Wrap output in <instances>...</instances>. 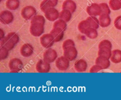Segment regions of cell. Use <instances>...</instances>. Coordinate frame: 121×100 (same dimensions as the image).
I'll list each match as a JSON object with an SVG mask.
<instances>
[{
  "label": "cell",
  "instance_id": "1",
  "mask_svg": "<svg viewBox=\"0 0 121 100\" xmlns=\"http://www.w3.org/2000/svg\"><path fill=\"white\" fill-rule=\"evenodd\" d=\"M112 48V43L107 40L101 41L98 45L99 50L98 55L103 56L108 59L111 58L112 55L111 49Z\"/></svg>",
  "mask_w": 121,
  "mask_h": 100
},
{
  "label": "cell",
  "instance_id": "2",
  "mask_svg": "<svg viewBox=\"0 0 121 100\" xmlns=\"http://www.w3.org/2000/svg\"><path fill=\"white\" fill-rule=\"evenodd\" d=\"M9 67L10 72H18L23 68V63L20 59L14 58L9 61Z\"/></svg>",
  "mask_w": 121,
  "mask_h": 100
},
{
  "label": "cell",
  "instance_id": "3",
  "mask_svg": "<svg viewBox=\"0 0 121 100\" xmlns=\"http://www.w3.org/2000/svg\"><path fill=\"white\" fill-rule=\"evenodd\" d=\"M40 41L41 45L47 49L52 46L55 42L53 36L50 33L42 35L40 38Z\"/></svg>",
  "mask_w": 121,
  "mask_h": 100
},
{
  "label": "cell",
  "instance_id": "4",
  "mask_svg": "<svg viewBox=\"0 0 121 100\" xmlns=\"http://www.w3.org/2000/svg\"><path fill=\"white\" fill-rule=\"evenodd\" d=\"M56 67L60 71H65L69 66V60L64 55L59 57L56 60Z\"/></svg>",
  "mask_w": 121,
  "mask_h": 100
},
{
  "label": "cell",
  "instance_id": "5",
  "mask_svg": "<svg viewBox=\"0 0 121 100\" xmlns=\"http://www.w3.org/2000/svg\"><path fill=\"white\" fill-rule=\"evenodd\" d=\"M36 13V9L31 6H27L24 7L21 11L22 17L26 20H29L32 18Z\"/></svg>",
  "mask_w": 121,
  "mask_h": 100
},
{
  "label": "cell",
  "instance_id": "6",
  "mask_svg": "<svg viewBox=\"0 0 121 100\" xmlns=\"http://www.w3.org/2000/svg\"><path fill=\"white\" fill-rule=\"evenodd\" d=\"M57 57L58 55L56 51L51 48H48L43 54V59L49 63L53 62L56 60Z\"/></svg>",
  "mask_w": 121,
  "mask_h": 100
},
{
  "label": "cell",
  "instance_id": "7",
  "mask_svg": "<svg viewBox=\"0 0 121 100\" xmlns=\"http://www.w3.org/2000/svg\"><path fill=\"white\" fill-rule=\"evenodd\" d=\"M14 17L12 13L8 10H2L0 13V21L3 24H9L13 20Z\"/></svg>",
  "mask_w": 121,
  "mask_h": 100
},
{
  "label": "cell",
  "instance_id": "8",
  "mask_svg": "<svg viewBox=\"0 0 121 100\" xmlns=\"http://www.w3.org/2000/svg\"><path fill=\"white\" fill-rule=\"evenodd\" d=\"M78 55V51L75 46H69L63 49V55L69 61L76 59Z\"/></svg>",
  "mask_w": 121,
  "mask_h": 100
},
{
  "label": "cell",
  "instance_id": "9",
  "mask_svg": "<svg viewBox=\"0 0 121 100\" xmlns=\"http://www.w3.org/2000/svg\"><path fill=\"white\" fill-rule=\"evenodd\" d=\"M36 71L40 73H48L51 69L50 63L45 61L44 60L40 59L36 63L35 66Z\"/></svg>",
  "mask_w": 121,
  "mask_h": 100
},
{
  "label": "cell",
  "instance_id": "10",
  "mask_svg": "<svg viewBox=\"0 0 121 100\" xmlns=\"http://www.w3.org/2000/svg\"><path fill=\"white\" fill-rule=\"evenodd\" d=\"M44 31V25L36 23L31 24L30 27V32L34 36H40Z\"/></svg>",
  "mask_w": 121,
  "mask_h": 100
},
{
  "label": "cell",
  "instance_id": "11",
  "mask_svg": "<svg viewBox=\"0 0 121 100\" xmlns=\"http://www.w3.org/2000/svg\"><path fill=\"white\" fill-rule=\"evenodd\" d=\"M86 12L90 16L100 15L102 13L101 8L99 4L95 3H92L86 8Z\"/></svg>",
  "mask_w": 121,
  "mask_h": 100
},
{
  "label": "cell",
  "instance_id": "12",
  "mask_svg": "<svg viewBox=\"0 0 121 100\" xmlns=\"http://www.w3.org/2000/svg\"><path fill=\"white\" fill-rule=\"evenodd\" d=\"M44 13L45 18L49 21H53L59 18L60 13L58 10L54 7L48 9Z\"/></svg>",
  "mask_w": 121,
  "mask_h": 100
},
{
  "label": "cell",
  "instance_id": "13",
  "mask_svg": "<svg viewBox=\"0 0 121 100\" xmlns=\"http://www.w3.org/2000/svg\"><path fill=\"white\" fill-rule=\"evenodd\" d=\"M21 55L25 57L30 56L33 53L34 47L30 44L26 43L23 45L20 48Z\"/></svg>",
  "mask_w": 121,
  "mask_h": 100
},
{
  "label": "cell",
  "instance_id": "14",
  "mask_svg": "<svg viewBox=\"0 0 121 100\" xmlns=\"http://www.w3.org/2000/svg\"><path fill=\"white\" fill-rule=\"evenodd\" d=\"M64 30L58 27H53L51 31L50 34L52 35L55 42H58L61 40L64 36Z\"/></svg>",
  "mask_w": 121,
  "mask_h": 100
},
{
  "label": "cell",
  "instance_id": "15",
  "mask_svg": "<svg viewBox=\"0 0 121 100\" xmlns=\"http://www.w3.org/2000/svg\"><path fill=\"white\" fill-rule=\"evenodd\" d=\"M58 3V0H43L40 5L41 10L44 12L48 9L54 7Z\"/></svg>",
  "mask_w": 121,
  "mask_h": 100
},
{
  "label": "cell",
  "instance_id": "16",
  "mask_svg": "<svg viewBox=\"0 0 121 100\" xmlns=\"http://www.w3.org/2000/svg\"><path fill=\"white\" fill-rule=\"evenodd\" d=\"M15 45L13 41L7 35L0 39V46L7 48L9 51L12 49Z\"/></svg>",
  "mask_w": 121,
  "mask_h": 100
},
{
  "label": "cell",
  "instance_id": "17",
  "mask_svg": "<svg viewBox=\"0 0 121 100\" xmlns=\"http://www.w3.org/2000/svg\"><path fill=\"white\" fill-rule=\"evenodd\" d=\"M95 63L99 65L103 69L108 68L110 65V62L109 59L101 56H98L96 58Z\"/></svg>",
  "mask_w": 121,
  "mask_h": 100
},
{
  "label": "cell",
  "instance_id": "18",
  "mask_svg": "<svg viewBox=\"0 0 121 100\" xmlns=\"http://www.w3.org/2000/svg\"><path fill=\"white\" fill-rule=\"evenodd\" d=\"M87 67L86 62L82 59L78 60L74 64L75 69L78 72H85Z\"/></svg>",
  "mask_w": 121,
  "mask_h": 100
},
{
  "label": "cell",
  "instance_id": "19",
  "mask_svg": "<svg viewBox=\"0 0 121 100\" xmlns=\"http://www.w3.org/2000/svg\"><path fill=\"white\" fill-rule=\"evenodd\" d=\"M99 25L101 27H105L111 24V18L109 14H101L99 18Z\"/></svg>",
  "mask_w": 121,
  "mask_h": 100
},
{
  "label": "cell",
  "instance_id": "20",
  "mask_svg": "<svg viewBox=\"0 0 121 100\" xmlns=\"http://www.w3.org/2000/svg\"><path fill=\"white\" fill-rule=\"evenodd\" d=\"M62 8L63 9H67L73 13L76 9L77 5L72 0H66L63 2Z\"/></svg>",
  "mask_w": 121,
  "mask_h": 100
},
{
  "label": "cell",
  "instance_id": "21",
  "mask_svg": "<svg viewBox=\"0 0 121 100\" xmlns=\"http://www.w3.org/2000/svg\"><path fill=\"white\" fill-rule=\"evenodd\" d=\"M111 61L115 64L121 62V50L119 49L113 50L112 52L111 56Z\"/></svg>",
  "mask_w": 121,
  "mask_h": 100
},
{
  "label": "cell",
  "instance_id": "22",
  "mask_svg": "<svg viewBox=\"0 0 121 100\" xmlns=\"http://www.w3.org/2000/svg\"><path fill=\"white\" fill-rule=\"evenodd\" d=\"M90 27V25L86 19L81 21L78 25V30L81 33L84 34Z\"/></svg>",
  "mask_w": 121,
  "mask_h": 100
},
{
  "label": "cell",
  "instance_id": "23",
  "mask_svg": "<svg viewBox=\"0 0 121 100\" xmlns=\"http://www.w3.org/2000/svg\"><path fill=\"white\" fill-rule=\"evenodd\" d=\"M71 16V12L70 11L67 9H62L60 13L59 18L67 22L70 20Z\"/></svg>",
  "mask_w": 121,
  "mask_h": 100
},
{
  "label": "cell",
  "instance_id": "24",
  "mask_svg": "<svg viewBox=\"0 0 121 100\" xmlns=\"http://www.w3.org/2000/svg\"><path fill=\"white\" fill-rule=\"evenodd\" d=\"M6 7L10 10H15L19 6L18 0H7L6 2Z\"/></svg>",
  "mask_w": 121,
  "mask_h": 100
},
{
  "label": "cell",
  "instance_id": "25",
  "mask_svg": "<svg viewBox=\"0 0 121 100\" xmlns=\"http://www.w3.org/2000/svg\"><path fill=\"white\" fill-rule=\"evenodd\" d=\"M89 22L91 27L95 29H97L99 27V20L95 16H89L86 19Z\"/></svg>",
  "mask_w": 121,
  "mask_h": 100
},
{
  "label": "cell",
  "instance_id": "26",
  "mask_svg": "<svg viewBox=\"0 0 121 100\" xmlns=\"http://www.w3.org/2000/svg\"><path fill=\"white\" fill-rule=\"evenodd\" d=\"M109 4L110 8L113 10L121 9V0H110Z\"/></svg>",
  "mask_w": 121,
  "mask_h": 100
},
{
  "label": "cell",
  "instance_id": "27",
  "mask_svg": "<svg viewBox=\"0 0 121 100\" xmlns=\"http://www.w3.org/2000/svg\"><path fill=\"white\" fill-rule=\"evenodd\" d=\"M45 22V18H44L43 16L40 15H35L31 18V24L39 23V24H42L44 25Z\"/></svg>",
  "mask_w": 121,
  "mask_h": 100
},
{
  "label": "cell",
  "instance_id": "28",
  "mask_svg": "<svg viewBox=\"0 0 121 100\" xmlns=\"http://www.w3.org/2000/svg\"><path fill=\"white\" fill-rule=\"evenodd\" d=\"M53 27L60 28L62 29L63 30L65 31L67 27L66 22L61 19H58L54 23Z\"/></svg>",
  "mask_w": 121,
  "mask_h": 100
},
{
  "label": "cell",
  "instance_id": "29",
  "mask_svg": "<svg viewBox=\"0 0 121 100\" xmlns=\"http://www.w3.org/2000/svg\"><path fill=\"white\" fill-rule=\"evenodd\" d=\"M86 36L90 39H95L98 36V33L96 29L90 27L85 33Z\"/></svg>",
  "mask_w": 121,
  "mask_h": 100
},
{
  "label": "cell",
  "instance_id": "30",
  "mask_svg": "<svg viewBox=\"0 0 121 100\" xmlns=\"http://www.w3.org/2000/svg\"><path fill=\"white\" fill-rule=\"evenodd\" d=\"M9 51L7 48L0 46V60H4L7 58L9 55Z\"/></svg>",
  "mask_w": 121,
  "mask_h": 100
},
{
  "label": "cell",
  "instance_id": "31",
  "mask_svg": "<svg viewBox=\"0 0 121 100\" xmlns=\"http://www.w3.org/2000/svg\"><path fill=\"white\" fill-rule=\"evenodd\" d=\"M102 10V13L101 14H110L111 13V10L109 9V6L108 5L105 3H102L99 4Z\"/></svg>",
  "mask_w": 121,
  "mask_h": 100
},
{
  "label": "cell",
  "instance_id": "32",
  "mask_svg": "<svg viewBox=\"0 0 121 100\" xmlns=\"http://www.w3.org/2000/svg\"><path fill=\"white\" fill-rule=\"evenodd\" d=\"M7 36L13 41V42L17 44L19 40V37L18 35L15 32H10L8 34Z\"/></svg>",
  "mask_w": 121,
  "mask_h": 100
},
{
  "label": "cell",
  "instance_id": "33",
  "mask_svg": "<svg viewBox=\"0 0 121 100\" xmlns=\"http://www.w3.org/2000/svg\"><path fill=\"white\" fill-rule=\"evenodd\" d=\"M75 45L74 42L71 39H68L65 40L63 42V43L62 44V48L63 49L68 47L71 46H75Z\"/></svg>",
  "mask_w": 121,
  "mask_h": 100
},
{
  "label": "cell",
  "instance_id": "34",
  "mask_svg": "<svg viewBox=\"0 0 121 100\" xmlns=\"http://www.w3.org/2000/svg\"><path fill=\"white\" fill-rule=\"evenodd\" d=\"M114 25L115 27L119 30H121V15L117 17L114 21Z\"/></svg>",
  "mask_w": 121,
  "mask_h": 100
},
{
  "label": "cell",
  "instance_id": "35",
  "mask_svg": "<svg viewBox=\"0 0 121 100\" xmlns=\"http://www.w3.org/2000/svg\"><path fill=\"white\" fill-rule=\"evenodd\" d=\"M102 70H103V69L99 65L95 64V65L91 67V68L90 69L89 72L90 73H97Z\"/></svg>",
  "mask_w": 121,
  "mask_h": 100
},
{
  "label": "cell",
  "instance_id": "36",
  "mask_svg": "<svg viewBox=\"0 0 121 100\" xmlns=\"http://www.w3.org/2000/svg\"><path fill=\"white\" fill-rule=\"evenodd\" d=\"M5 37V34L4 31L2 29H0V39H1Z\"/></svg>",
  "mask_w": 121,
  "mask_h": 100
},
{
  "label": "cell",
  "instance_id": "37",
  "mask_svg": "<svg viewBox=\"0 0 121 100\" xmlns=\"http://www.w3.org/2000/svg\"><path fill=\"white\" fill-rule=\"evenodd\" d=\"M2 0H0V1H2Z\"/></svg>",
  "mask_w": 121,
  "mask_h": 100
},
{
  "label": "cell",
  "instance_id": "38",
  "mask_svg": "<svg viewBox=\"0 0 121 100\" xmlns=\"http://www.w3.org/2000/svg\"></svg>",
  "mask_w": 121,
  "mask_h": 100
}]
</instances>
